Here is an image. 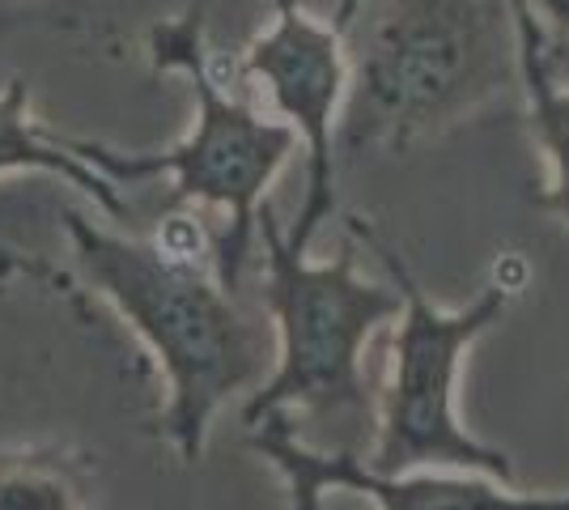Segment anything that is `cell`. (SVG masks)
Wrapping results in <instances>:
<instances>
[{
    "mask_svg": "<svg viewBox=\"0 0 569 510\" xmlns=\"http://www.w3.org/2000/svg\"><path fill=\"white\" fill-rule=\"evenodd\" d=\"M349 64L340 149L408 153L519 81L510 0H379Z\"/></svg>",
    "mask_w": 569,
    "mask_h": 510,
    "instance_id": "cell-2",
    "label": "cell"
},
{
    "mask_svg": "<svg viewBox=\"0 0 569 510\" xmlns=\"http://www.w3.org/2000/svg\"><path fill=\"white\" fill-rule=\"evenodd\" d=\"M353 234L379 256L382 272L396 281L403 311L396 316L387 379L375 400V442L366 463L379 472H417V468H455L485 472L493 481H515V463L501 447H489L459 421V374L472 344L510 307V290L489 286L459 311H442L426 286L412 277L396 247H387L353 218Z\"/></svg>",
    "mask_w": 569,
    "mask_h": 510,
    "instance_id": "cell-5",
    "label": "cell"
},
{
    "mask_svg": "<svg viewBox=\"0 0 569 510\" xmlns=\"http://www.w3.org/2000/svg\"><path fill=\"white\" fill-rule=\"evenodd\" d=\"M64 230L94 290L149 344L167 379L158 434L183 463H200L217 413L238 391L256 388L268 362H277L272 323L238 307L234 290L188 251L116 234L81 209H64Z\"/></svg>",
    "mask_w": 569,
    "mask_h": 510,
    "instance_id": "cell-1",
    "label": "cell"
},
{
    "mask_svg": "<svg viewBox=\"0 0 569 510\" xmlns=\"http://www.w3.org/2000/svg\"><path fill=\"white\" fill-rule=\"evenodd\" d=\"M357 0H345L332 22L310 13L302 0H272V22L242 51V77L268 94L272 116L293 128L307 158V192L293 230L284 234L293 251H310L323 221L336 213V158H340V116L349 98V26Z\"/></svg>",
    "mask_w": 569,
    "mask_h": 510,
    "instance_id": "cell-6",
    "label": "cell"
},
{
    "mask_svg": "<svg viewBox=\"0 0 569 510\" xmlns=\"http://www.w3.org/2000/svg\"><path fill=\"white\" fill-rule=\"evenodd\" d=\"M251 447L281 472L289 510H323L328 489L370 498L379 510H569V493H515L485 472L417 468L379 472L353 447H315L298 434L293 409H268L251 426Z\"/></svg>",
    "mask_w": 569,
    "mask_h": 510,
    "instance_id": "cell-7",
    "label": "cell"
},
{
    "mask_svg": "<svg viewBox=\"0 0 569 510\" xmlns=\"http://www.w3.org/2000/svg\"><path fill=\"white\" fill-rule=\"evenodd\" d=\"M22 170H39V174H56L60 183L77 188L81 196H90L102 213L123 218L128 204L119 188L94 170L77 149L69 146V137H56L51 128L34 120L30 111V81L26 77H9L0 86V174H22Z\"/></svg>",
    "mask_w": 569,
    "mask_h": 510,
    "instance_id": "cell-9",
    "label": "cell"
},
{
    "mask_svg": "<svg viewBox=\"0 0 569 510\" xmlns=\"http://www.w3.org/2000/svg\"><path fill=\"white\" fill-rule=\"evenodd\" d=\"M515 34H519V90L527 98V128L548 162V188L536 204L569 226V90L552 77L548 30L536 18L531 0H510Z\"/></svg>",
    "mask_w": 569,
    "mask_h": 510,
    "instance_id": "cell-8",
    "label": "cell"
},
{
    "mask_svg": "<svg viewBox=\"0 0 569 510\" xmlns=\"http://www.w3.org/2000/svg\"><path fill=\"white\" fill-rule=\"evenodd\" d=\"M531 9H536V18L545 22L548 34L569 39V0H531Z\"/></svg>",
    "mask_w": 569,
    "mask_h": 510,
    "instance_id": "cell-11",
    "label": "cell"
},
{
    "mask_svg": "<svg viewBox=\"0 0 569 510\" xmlns=\"http://www.w3.org/2000/svg\"><path fill=\"white\" fill-rule=\"evenodd\" d=\"M144 56L153 73H174L191 86V128L170 149H116L107 141L69 137V146L102 170L116 188H137L149 179H170L167 209L209 204L226 218L217 243V281L238 290L251 243L260 234V209L289 158L298 153L293 128L268 120L238 94L221 90L209 60V22L204 9H183L144 30Z\"/></svg>",
    "mask_w": 569,
    "mask_h": 510,
    "instance_id": "cell-3",
    "label": "cell"
},
{
    "mask_svg": "<svg viewBox=\"0 0 569 510\" xmlns=\"http://www.w3.org/2000/svg\"><path fill=\"white\" fill-rule=\"evenodd\" d=\"M263 239V316L272 319L277 362L247 396L242 421L251 426L268 409H293L310 421L370 426L375 400L366 391V344L382 323L403 311L396 281H370L357 272V251L345 243L332 260L310 264L293 251L272 209H260Z\"/></svg>",
    "mask_w": 569,
    "mask_h": 510,
    "instance_id": "cell-4",
    "label": "cell"
},
{
    "mask_svg": "<svg viewBox=\"0 0 569 510\" xmlns=\"http://www.w3.org/2000/svg\"><path fill=\"white\" fill-rule=\"evenodd\" d=\"M0 510H86V498L64 460L9 451L0 456Z\"/></svg>",
    "mask_w": 569,
    "mask_h": 510,
    "instance_id": "cell-10",
    "label": "cell"
}]
</instances>
